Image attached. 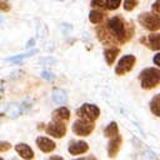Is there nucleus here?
<instances>
[{"label": "nucleus", "instance_id": "obj_1", "mask_svg": "<svg viewBox=\"0 0 160 160\" xmlns=\"http://www.w3.org/2000/svg\"><path fill=\"white\" fill-rule=\"evenodd\" d=\"M105 26L115 38L118 44H125L128 40H130L134 36L135 32V28L132 22H125L122 16L120 15H115L108 19Z\"/></svg>", "mask_w": 160, "mask_h": 160}, {"label": "nucleus", "instance_id": "obj_2", "mask_svg": "<svg viewBox=\"0 0 160 160\" xmlns=\"http://www.w3.org/2000/svg\"><path fill=\"white\" fill-rule=\"evenodd\" d=\"M139 80L142 89H155L160 84V70L158 68H146L139 74Z\"/></svg>", "mask_w": 160, "mask_h": 160}, {"label": "nucleus", "instance_id": "obj_3", "mask_svg": "<svg viewBox=\"0 0 160 160\" xmlns=\"http://www.w3.org/2000/svg\"><path fill=\"white\" fill-rule=\"evenodd\" d=\"M138 20L140 25L150 31H159L160 29V15H156L154 12H142L139 15Z\"/></svg>", "mask_w": 160, "mask_h": 160}, {"label": "nucleus", "instance_id": "obj_4", "mask_svg": "<svg viewBox=\"0 0 160 160\" xmlns=\"http://www.w3.org/2000/svg\"><path fill=\"white\" fill-rule=\"evenodd\" d=\"M95 128V122L90 121V120H85V119H80L78 118V120H75L71 125V130L75 135L78 136H89L92 130Z\"/></svg>", "mask_w": 160, "mask_h": 160}, {"label": "nucleus", "instance_id": "obj_5", "mask_svg": "<svg viewBox=\"0 0 160 160\" xmlns=\"http://www.w3.org/2000/svg\"><path fill=\"white\" fill-rule=\"evenodd\" d=\"M76 116L95 122L96 119L100 116V109L94 104H84L76 110Z\"/></svg>", "mask_w": 160, "mask_h": 160}, {"label": "nucleus", "instance_id": "obj_6", "mask_svg": "<svg viewBox=\"0 0 160 160\" xmlns=\"http://www.w3.org/2000/svg\"><path fill=\"white\" fill-rule=\"evenodd\" d=\"M136 62V58L135 55H131V54H128V55H124L119 59L116 66H115V74L116 75H125L128 74L129 71L132 70L134 65Z\"/></svg>", "mask_w": 160, "mask_h": 160}, {"label": "nucleus", "instance_id": "obj_7", "mask_svg": "<svg viewBox=\"0 0 160 160\" xmlns=\"http://www.w3.org/2000/svg\"><path fill=\"white\" fill-rule=\"evenodd\" d=\"M45 132L52 138H56V139H60V138H64L65 134H66V126L64 122H60V121H51L50 124H48L45 126Z\"/></svg>", "mask_w": 160, "mask_h": 160}, {"label": "nucleus", "instance_id": "obj_8", "mask_svg": "<svg viewBox=\"0 0 160 160\" xmlns=\"http://www.w3.org/2000/svg\"><path fill=\"white\" fill-rule=\"evenodd\" d=\"M121 4V0H91V8L100 9L102 11L116 10Z\"/></svg>", "mask_w": 160, "mask_h": 160}, {"label": "nucleus", "instance_id": "obj_9", "mask_svg": "<svg viewBox=\"0 0 160 160\" xmlns=\"http://www.w3.org/2000/svg\"><path fill=\"white\" fill-rule=\"evenodd\" d=\"M88 150H89V145L84 140H72L69 142V146H68V151L72 156L85 154Z\"/></svg>", "mask_w": 160, "mask_h": 160}, {"label": "nucleus", "instance_id": "obj_10", "mask_svg": "<svg viewBox=\"0 0 160 160\" xmlns=\"http://www.w3.org/2000/svg\"><path fill=\"white\" fill-rule=\"evenodd\" d=\"M96 35H98L99 40H100L104 45L111 46V45H116V44H118V41H116L115 38L111 35V32L106 29L105 25H100V26L96 28Z\"/></svg>", "mask_w": 160, "mask_h": 160}, {"label": "nucleus", "instance_id": "obj_11", "mask_svg": "<svg viewBox=\"0 0 160 160\" xmlns=\"http://www.w3.org/2000/svg\"><path fill=\"white\" fill-rule=\"evenodd\" d=\"M121 144H122V138L120 134L112 136V138H109V144H108V156L109 158H115L119 151H120V148H121Z\"/></svg>", "mask_w": 160, "mask_h": 160}, {"label": "nucleus", "instance_id": "obj_12", "mask_svg": "<svg viewBox=\"0 0 160 160\" xmlns=\"http://www.w3.org/2000/svg\"><path fill=\"white\" fill-rule=\"evenodd\" d=\"M140 41L148 48H150L151 50H155V51L160 50V34L158 31H152V34L142 38Z\"/></svg>", "mask_w": 160, "mask_h": 160}, {"label": "nucleus", "instance_id": "obj_13", "mask_svg": "<svg viewBox=\"0 0 160 160\" xmlns=\"http://www.w3.org/2000/svg\"><path fill=\"white\" fill-rule=\"evenodd\" d=\"M35 141H36V146L42 152H51L56 148V144L52 140H50L49 138H46V136H38Z\"/></svg>", "mask_w": 160, "mask_h": 160}, {"label": "nucleus", "instance_id": "obj_14", "mask_svg": "<svg viewBox=\"0 0 160 160\" xmlns=\"http://www.w3.org/2000/svg\"><path fill=\"white\" fill-rule=\"evenodd\" d=\"M70 110L65 106H60L58 109H55L51 114V119L54 121H60V122H68L70 120Z\"/></svg>", "mask_w": 160, "mask_h": 160}, {"label": "nucleus", "instance_id": "obj_15", "mask_svg": "<svg viewBox=\"0 0 160 160\" xmlns=\"http://www.w3.org/2000/svg\"><path fill=\"white\" fill-rule=\"evenodd\" d=\"M15 151L18 152V155H20V158L25 159V160H31L34 159V151L28 145V144H16L15 145Z\"/></svg>", "mask_w": 160, "mask_h": 160}, {"label": "nucleus", "instance_id": "obj_16", "mask_svg": "<svg viewBox=\"0 0 160 160\" xmlns=\"http://www.w3.org/2000/svg\"><path fill=\"white\" fill-rule=\"evenodd\" d=\"M119 52H120V49L118 46H115V45H111V46H109V48H106L104 50V58H105V61H106V64L109 66L114 64V61L116 60Z\"/></svg>", "mask_w": 160, "mask_h": 160}, {"label": "nucleus", "instance_id": "obj_17", "mask_svg": "<svg viewBox=\"0 0 160 160\" xmlns=\"http://www.w3.org/2000/svg\"><path fill=\"white\" fill-rule=\"evenodd\" d=\"M104 19H105V12L102 10L95 9V8H92V10H90V14H89L90 22H92V24H101Z\"/></svg>", "mask_w": 160, "mask_h": 160}, {"label": "nucleus", "instance_id": "obj_18", "mask_svg": "<svg viewBox=\"0 0 160 160\" xmlns=\"http://www.w3.org/2000/svg\"><path fill=\"white\" fill-rule=\"evenodd\" d=\"M52 100L56 102V104H65L68 101V94L66 91L64 90H55L51 95Z\"/></svg>", "mask_w": 160, "mask_h": 160}, {"label": "nucleus", "instance_id": "obj_19", "mask_svg": "<svg viewBox=\"0 0 160 160\" xmlns=\"http://www.w3.org/2000/svg\"><path fill=\"white\" fill-rule=\"evenodd\" d=\"M150 110L155 116H160V95L156 94L150 101Z\"/></svg>", "mask_w": 160, "mask_h": 160}, {"label": "nucleus", "instance_id": "obj_20", "mask_svg": "<svg viewBox=\"0 0 160 160\" xmlns=\"http://www.w3.org/2000/svg\"><path fill=\"white\" fill-rule=\"evenodd\" d=\"M104 134H105V136H106L108 139H109V138H112V136H115V135H118V134H119L118 124H116L115 121H111V122L105 128Z\"/></svg>", "mask_w": 160, "mask_h": 160}, {"label": "nucleus", "instance_id": "obj_21", "mask_svg": "<svg viewBox=\"0 0 160 160\" xmlns=\"http://www.w3.org/2000/svg\"><path fill=\"white\" fill-rule=\"evenodd\" d=\"M36 52H38V49H32V50H30V51H28V52H25V54H20V55H15V56L8 58L6 61H10V62H18V61H20V60H22V59H25V58H30V56L35 55Z\"/></svg>", "mask_w": 160, "mask_h": 160}, {"label": "nucleus", "instance_id": "obj_22", "mask_svg": "<svg viewBox=\"0 0 160 160\" xmlns=\"http://www.w3.org/2000/svg\"><path fill=\"white\" fill-rule=\"evenodd\" d=\"M139 5V0H124V9L126 11L134 10Z\"/></svg>", "mask_w": 160, "mask_h": 160}, {"label": "nucleus", "instance_id": "obj_23", "mask_svg": "<svg viewBox=\"0 0 160 160\" xmlns=\"http://www.w3.org/2000/svg\"><path fill=\"white\" fill-rule=\"evenodd\" d=\"M20 109H21V108H20V105H18V104L11 105V106H10V109H9V115H10V116H12V118L18 116V115L21 112V110H20Z\"/></svg>", "mask_w": 160, "mask_h": 160}, {"label": "nucleus", "instance_id": "obj_24", "mask_svg": "<svg viewBox=\"0 0 160 160\" xmlns=\"http://www.w3.org/2000/svg\"><path fill=\"white\" fill-rule=\"evenodd\" d=\"M10 9H11V5L8 0H0V11L6 12V11H10Z\"/></svg>", "mask_w": 160, "mask_h": 160}, {"label": "nucleus", "instance_id": "obj_25", "mask_svg": "<svg viewBox=\"0 0 160 160\" xmlns=\"http://www.w3.org/2000/svg\"><path fill=\"white\" fill-rule=\"evenodd\" d=\"M11 149V144L8 141H0V152H6Z\"/></svg>", "mask_w": 160, "mask_h": 160}, {"label": "nucleus", "instance_id": "obj_26", "mask_svg": "<svg viewBox=\"0 0 160 160\" xmlns=\"http://www.w3.org/2000/svg\"><path fill=\"white\" fill-rule=\"evenodd\" d=\"M152 11L151 12H154V14H156V15H160V0H156L154 4H152Z\"/></svg>", "mask_w": 160, "mask_h": 160}, {"label": "nucleus", "instance_id": "obj_27", "mask_svg": "<svg viewBox=\"0 0 160 160\" xmlns=\"http://www.w3.org/2000/svg\"><path fill=\"white\" fill-rule=\"evenodd\" d=\"M41 76H42V78H45L46 80H50V81H52V80L55 79L54 74H51L49 70H45V71H42V72H41Z\"/></svg>", "mask_w": 160, "mask_h": 160}, {"label": "nucleus", "instance_id": "obj_28", "mask_svg": "<svg viewBox=\"0 0 160 160\" xmlns=\"http://www.w3.org/2000/svg\"><path fill=\"white\" fill-rule=\"evenodd\" d=\"M54 58H44V59H41L39 62L40 64H46V65H49V64H52L54 62Z\"/></svg>", "mask_w": 160, "mask_h": 160}, {"label": "nucleus", "instance_id": "obj_29", "mask_svg": "<svg viewBox=\"0 0 160 160\" xmlns=\"http://www.w3.org/2000/svg\"><path fill=\"white\" fill-rule=\"evenodd\" d=\"M159 59H160V54H159V52H156V54H155V56H154V64H155L156 66H159V65H160Z\"/></svg>", "mask_w": 160, "mask_h": 160}, {"label": "nucleus", "instance_id": "obj_30", "mask_svg": "<svg viewBox=\"0 0 160 160\" xmlns=\"http://www.w3.org/2000/svg\"><path fill=\"white\" fill-rule=\"evenodd\" d=\"M34 42H35V41H34V39H31V41H29V42L26 44V48H29V46H31V45H34Z\"/></svg>", "mask_w": 160, "mask_h": 160}, {"label": "nucleus", "instance_id": "obj_31", "mask_svg": "<svg viewBox=\"0 0 160 160\" xmlns=\"http://www.w3.org/2000/svg\"><path fill=\"white\" fill-rule=\"evenodd\" d=\"M1 90H2V85L0 84V92H1Z\"/></svg>", "mask_w": 160, "mask_h": 160}, {"label": "nucleus", "instance_id": "obj_32", "mask_svg": "<svg viewBox=\"0 0 160 160\" xmlns=\"http://www.w3.org/2000/svg\"><path fill=\"white\" fill-rule=\"evenodd\" d=\"M0 22H2V18L1 16H0Z\"/></svg>", "mask_w": 160, "mask_h": 160}, {"label": "nucleus", "instance_id": "obj_33", "mask_svg": "<svg viewBox=\"0 0 160 160\" xmlns=\"http://www.w3.org/2000/svg\"><path fill=\"white\" fill-rule=\"evenodd\" d=\"M60 1H62V0H60Z\"/></svg>", "mask_w": 160, "mask_h": 160}]
</instances>
